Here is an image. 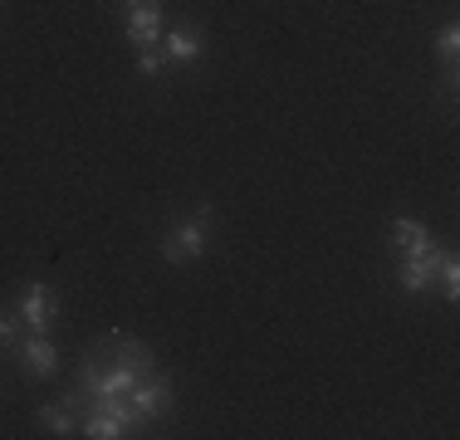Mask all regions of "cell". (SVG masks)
<instances>
[{
    "label": "cell",
    "mask_w": 460,
    "mask_h": 440,
    "mask_svg": "<svg viewBox=\"0 0 460 440\" xmlns=\"http://www.w3.org/2000/svg\"><path fill=\"white\" fill-rule=\"evenodd\" d=\"M15 362H20V372H25V377L49 382L54 372H59V348H54L49 333H25L15 343Z\"/></svg>",
    "instance_id": "obj_6"
},
{
    "label": "cell",
    "mask_w": 460,
    "mask_h": 440,
    "mask_svg": "<svg viewBox=\"0 0 460 440\" xmlns=\"http://www.w3.org/2000/svg\"><path fill=\"white\" fill-rule=\"evenodd\" d=\"M162 54H167L172 69H191V64L206 59V30L191 25V20H177V25L162 30Z\"/></svg>",
    "instance_id": "obj_5"
},
{
    "label": "cell",
    "mask_w": 460,
    "mask_h": 440,
    "mask_svg": "<svg viewBox=\"0 0 460 440\" xmlns=\"http://www.w3.org/2000/svg\"><path fill=\"white\" fill-rule=\"evenodd\" d=\"M162 30H167V15H162L157 0H128V44H133V49L157 44Z\"/></svg>",
    "instance_id": "obj_8"
},
{
    "label": "cell",
    "mask_w": 460,
    "mask_h": 440,
    "mask_svg": "<svg viewBox=\"0 0 460 440\" xmlns=\"http://www.w3.org/2000/svg\"><path fill=\"white\" fill-rule=\"evenodd\" d=\"M436 54L451 64V79H456V59H460V25L456 20H446V25L436 30Z\"/></svg>",
    "instance_id": "obj_12"
},
{
    "label": "cell",
    "mask_w": 460,
    "mask_h": 440,
    "mask_svg": "<svg viewBox=\"0 0 460 440\" xmlns=\"http://www.w3.org/2000/svg\"><path fill=\"white\" fill-rule=\"evenodd\" d=\"M15 313H20V323H25V333H54V323H59V294L35 279V284L20 289Z\"/></svg>",
    "instance_id": "obj_4"
},
{
    "label": "cell",
    "mask_w": 460,
    "mask_h": 440,
    "mask_svg": "<svg viewBox=\"0 0 460 440\" xmlns=\"http://www.w3.org/2000/svg\"><path fill=\"white\" fill-rule=\"evenodd\" d=\"M387 240H392V255H416V250H431L436 245L431 225H426V220H416V216H397V220H392Z\"/></svg>",
    "instance_id": "obj_9"
},
{
    "label": "cell",
    "mask_w": 460,
    "mask_h": 440,
    "mask_svg": "<svg viewBox=\"0 0 460 440\" xmlns=\"http://www.w3.org/2000/svg\"><path fill=\"white\" fill-rule=\"evenodd\" d=\"M211 201H201L186 220H177V225L162 235V260L167 264H191V260H201L206 255V245H211Z\"/></svg>",
    "instance_id": "obj_2"
},
{
    "label": "cell",
    "mask_w": 460,
    "mask_h": 440,
    "mask_svg": "<svg viewBox=\"0 0 460 440\" xmlns=\"http://www.w3.org/2000/svg\"><path fill=\"white\" fill-rule=\"evenodd\" d=\"M436 284H441L446 304L460 299V260L451 255V250H441V269H436Z\"/></svg>",
    "instance_id": "obj_11"
},
{
    "label": "cell",
    "mask_w": 460,
    "mask_h": 440,
    "mask_svg": "<svg viewBox=\"0 0 460 440\" xmlns=\"http://www.w3.org/2000/svg\"><path fill=\"white\" fill-rule=\"evenodd\" d=\"M40 426H45L49 436H79V411H74L69 396H59V401L40 406Z\"/></svg>",
    "instance_id": "obj_10"
},
{
    "label": "cell",
    "mask_w": 460,
    "mask_h": 440,
    "mask_svg": "<svg viewBox=\"0 0 460 440\" xmlns=\"http://www.w3.org/2000/svg\"><path fill=\"white\" fill-rule=\"evenodd\" d=\"M20 338H25V323H20L15 304H0V348H10V352H15Z\"/></svg>",
    "instance_id": "obj_13"
},
{
    "label": "cell",
    "mask_w": 460,
    "mask_h": 440,
    "mask_svg": "<svg viewBox=\"0 0 460 440\" xmlns=\"http://www.w3.org/2000/svg\"><path fill=\"white\" fill-rule=\"evenodd\" d=\"M436 269H441V245L416 250V255H397V289L402 294H431Z\"/></svg>",
    "instance_id": "obj_7"
},
{
    "label": "cell",
    "mask_w": 460,
    "mask_h": 440,
    "mask_svg": "<svg viewBox=\"0 0 460 440\" xmlns=\"http://www.w3.org/2000/svg\"><path fill=\"white\" fill-rule=\"evenodd\" d=\"M128 406H133V416L142 426L147 421H167L172 406H177V392H172V377L167 372H152V377H142L133 392H128Z\"/></svg>",
    "instance_id": "obj_3"
},
{
    "label": "cell",
    "mask_w": 460,
    "mask_h": 440,
    "mask_svg": "<svg viewBox=\"0 0 460 440\" xmlns=\"http://www.w3.org/2000/svg\"><path fill=\"white\" fill-rule=\"evenodd\" d=\"M172 64H167V54H162V44H147V49H137V74L142 79H162Z\"/></svg>",
    "instance_id": "obj_14"
},
{
    "label": "cell",
    "mask_w": 460,
    "mask_h": 440,
    "mask_svg": "<svg viewBox=\"0 0 460 440\" xmlns=\"http://www.w3.org/2000/svg\"><path fill=\"white\" fill-rule=\"evenodd\" d=\"M157 372V352H152L142 338L128 333H108L103 343H93L79 362V377L64 392L74 401V411H89V406L108 401V396H128L142 377Z\"/></svg>",
    "instance_id": "obj_1"
}]
</instances>
